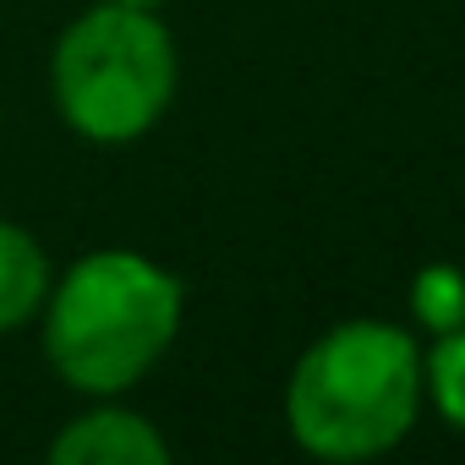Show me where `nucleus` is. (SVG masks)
<instances>
[{
  "label": "nucleus",
  "mask_w": 465,
  "mask_h": 465,
  "mask_svg": "<svg viewBox=\"0 0 465 465\" xmlns=\"http://www.w3.org/2000/svg\"><path fill=\"white\" fill-rule=\"evenodd\" d=\"M181 318L186 291L164 263L137 247H94L50 280L39 345L72 394L115 400L170 356Z\"/></svg>",
  "instance_id": "1"
},
{
  "label": "nucleus",
  "mask_w": 465,
  "mask_h": 465,
  "mask_svg": "<svg viewBox=\"0 0 465 465\" xmlns=\"http://www.w3.org/2000/svg\"><path fill=\"white\" fill-rule=\"evenodd\" d=\"M421 405V340L389 318H345L323 329L285 378V427L296 449L334 465L400 449Z\"/></svg>",
  "instance_id": "2"
},
{
  "label": "nucleus",
  "mask_w": 465,
  "mask_h": 465,
  "mask_svg": "<svg viewBox=\"0 0 465 465\" xmlns=\"http://www.w3.org/2000/svg\"><path fill=\"white\" fill-rule=\"evenodd\" d=\"M175 83L181 55L159 12L94 0L50 50V104L66 132L99 148L148 137L175 104Z\"/></svg>",
  "instance_id": "3"
},
{
  "label": "nucleus",
  "mask_w": 465,
  "mask_h": 465,
  "mask_svg": "<svg viewBox=\"0 0 465 465\" xmlns=\"http://www.w3.org/2000/svg\"><path fill=\"white\" fill-rule=\"evenodd\" d=\"M50 460L55 465H164L170 460V438L132 405L115 400H94L83 416L61 421V432L50 438Z\"/></svg>",
  "instance_id": "4"
},
{
  "label": "nucleus",
  "mask_w": 465,
  "mask_h": 465,
  "mask_svg": "<svg viewBox=\"0 0 465 465\" xmlns=\"http://www.w3.org/2000/svg\"><path fill=\"white\" fill-rule=\"evenodd\" d=\"M50 280H55V269H50V252L39 247V236L17 219H0V334L39 318Z\"/></svg>",
  "instance_id": "5"
},
{
  "label": "nucleus",
  "mask_w": 465,
  "mask_h": 465,
  "mask_svg": "<svg viewBox=\"0 0 465 465\" xmlns=\"http://www.w3.org/2000/svg\"><path fill=\"white\" fill-rule=\"evenodd\" d=\"M411 318L421 334H449L465 323V274L454 263H427L411 280Z\"/></svg>",
  "instance_id": "6"
},
{
  "label": "nucleus",
  "mask_w": 465,
  "mask_h": 465,
  "mask_svg": "<svg viewBox=\"0 0 465 465\" xmlns=\"http://www.w3.org/2000/svg\"><path fill=\"white\" fill-rule=\"evenodd\" d=\"M421 378H427V400L438 405V416L465 432V323L438 334L432 351H421Z\"/></svg>",
  "instance_id": "7"
},
{
  "label": "nucleus",
  "mask_w": 465,
  "mask_h": 465,
  "mask_svg": "<svg viewBox=\"0 0 465 465\" xmlns=\"http://www.w3.org/2000/svg\"><path fill=\"white\" fill-rule=\"evenodd\" d=\"M104 6H137V12H159L164 0H104Z\"/></svg>",
  "instance_id": "8"
}]
</instances>
